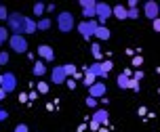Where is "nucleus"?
Listing matches in <instances>:
<instances>
[{"label": "nucleus", "mask_w": 160, "mask_h": 132, "mask_svg": "<svg viewBox=\"0 0 160 132\" xmlns=\"http://www.w3.org/2000/svg\"><path fill=\"white\" fill-rule=\"evenodd\" d=\"M0 7H2V4H0Z\"/></svg>", "instance_id": "nucleus-40"}, {"label": "nucleus", "mask_w": 160, "mask_h": 132, "mask_svg": "<svg viewBox=\"0 0 160 132\" xmlns=\"http://www.w3.org/2000/svg\"><path fill=\"white\" fill-rule=\"evenodd\" d=\"M103 65H105V69H108V71H112V67H114L112 61H103Z\"/></svg>", "instance_id": "nucleus-35"}, {"label": "nucleus", "mask_w": 160, "mask_h": 132, "mask_svg": "<svg viewBox=\"0 0 160 132\" xmlns=\"http://www.w3.org/2000/svg\"><path fill=\"white\" fill-rule=\"evenodd\" d=\"M2 76H4V82H2V90H4L7 94H8V92H13V90L17 88V76H15V73H11V71H4Z\"/></svg>", "instance_id": "nucleus-9"}, {"label": "nucleus", "mask_w": 160, "mask_h": 132, "mask_svg": "<svg viewBox=\"0 0 160 132\" xmlns=\"http://www.w3.org/2000/svg\"><path fill=\"white\" fill-rule=\"evenodd\" d=\"M57 27L61 34H70V31L76 27V21H74V15L70 11H63V13H59L57 15Z\"/></svg>", "instance_id": "nucleus-2"}, {"label": "nucleus", "mask_w": 160, "mask_h": 132, "mask_svg": "<svg viewBox=\"0 0 160 132\" xmlns=\"http://www.w3.org/2000/svg\"><path fill=\"white\" fill-rule=\"evenodd\" d=\"M91 53H93L95 59H101V46H99V44H93V46H91Z\"/></svg>", "instance_id": "nucleus-22"}, {"label": "nucleus", "mask_w": 160, "mask_h": 132, "mask_svg": "<svg viewBox=\"0 0 160 132\" xmlns=\"http://www.w3.org/2000/svg\"><path fill=\"white\" fill-rule=\"evenodd\" d=\"M51 80L55 84H65L68 82V73H65V67L63 65H55L53 71H51Z\"/></svg>", "instance_id": "nucleus-10"}, {"label": "nucleus", "mask_w": 160, "mask_h": 132, "mask_svg": "<svg viewBox=\"0 0 160 132\" xmlns=\"http://www.w3.org/2000/svg\"><path fill=\"white\" fill-rule=\"evenodd\" d=\"M80 8H82L84 21L97 19V2H93V0H80Z\"/></svg>", "instance_id": "nucleus-5"}, {"label": "nucleus", "mask_w": 160, "mask_h": 132, "mask_svg": "<svg viewBox=\"0 0 160 132\" xmlns=\"http://www.w3.org/2000/svg\"><path fill=\"white\" fill-rule=\"evenodd\" d=\"M95 76H93V73H91V71H88V67L87 69H84V86H87V88H91V86L95 84Z\"/></svg>", "instance_id": "nucleus-20"}, {"label": "nucleus", "mask_w": 160, "mask_h": 132, "mask_svg": "<svg viewBox=\"0 0 160 132\" xmlns=\"http://www.w3.org/2000/svg\"><path fill=\"white\" fill-rule=\"evenodd\" d=\"M8 46H11V50L13 53H25L28 50V38L25 36H11L8 38Z\"/></svg>", "instance_id": "nucleus-6"}, {"label": "nucleus", "mask_w": 160, "mask_h": 132, "mask_svg": "<svg viewBox=\"0 0 160 132\" xmlns=\"http://www.w3.org/2000/svg\"><path fill=\"white\" fill-rule=\"evenodd\" d=\"M141 63H143V59H141V57H133V63H131V65H133V67H139Z\"/></svg>", "instance_id": "nucleus-30"}, {"label": "nucleus", "mask_w": 160, "mask_h": 132, "mask_svg": "<svg viewBox=\"0 0 160 132\" xmlns=\"http://www.w3.org/2000/svg\"><path fill=\"white\" fill-rule=\"evenodd\" d=\"M13 132H30V128H28L25 124H17V126H15V130H13Z\"/></svg>", "instance_id": "nucleus-28"}, {"label": "nucleus", "mask_w": 160, "mask_h": 132, "mask_svg": "<svg viewBox=\"0 0 160 132\" xmlns=\"http://www.w3.org/2000/svg\"><path fill=\"white\" fill-rule=\"evenodd\" d=\"M2 82H4V76L0 73V88H2Z\"/></svg>", "instance_id": "nucleus-38"}, {"label": "nucleus", "mask_w": 160, "mask_h": 132, "mask_svg": "<svg viewBox=\"0 0 160 132\" xmlns=\"http://www.w3.org/2000/svg\"><path fill=\"white\" fill-rule=\"evenodd\" d=\"M88 71H91L95 78H108V73H110V71L105 69L103 63H93V65H88Z\"/></svg>", "instance_id": "nucleus-11"}, {"label": "nucleus", "mask_w": 160, "mask_h": 132, "mask_svg": "<svg viewBox=\"0 0 160 132\" xmlns=\"http://www.w3.org/2000/svg\"><path fill=\"white\" fill-rule=\"evenodd\" d=\"M4 99H7V92H4V90L0 88V101H4Z\"/></svg>", "instance_id": "nucleus-37"}, {"label": "nucleus", "mask_w": 160, "mask_h": 132, "mask_svg": "<svg viewBox=\"0 0 160 132\" xmlns=\"http://www.w3.org/2000/svg\"><path fill=\"white\" fill-rule=\"evenodd\" d=\"M152 25H154V31H160V17L156 21H152Z\"/></svg>", "instance_id": "nucleus-33"}, {"label": "nucleus", "mask_w": 160, "mask_h": 132, "mask_svg": "<svg viewBox=\"0 0 160 132\" xmlns=\"http://www.w3.org/2000/svg\"><path fill=\"white\" fill-rule=\"evenodd\" d=\"M87 107L95 109V107H97V99H93V97H87Z\"/></svg>", "instance_id": "nucleus-27"}, {"label": "nucleus", "mask_w": 160, "mask_h": 132, "mask_svg": "<svg viewBox=\"0 0 160 132\" xmlns=\"http://www.w3.org/2000/svg\"><path fill=\"white\" fill-rule=\"evenodd\" d=\"M38 92L40 94H47L48 92V84H47V82H38Z\"/></svg>", "instance_id": "nucleus-25"}, {"label": "nucleus", "mask_w": 160, "mask_h": 132, "mask_svg": "<svg viewBox=\"0 0 160 132\" xmlns=\"http://www.w3.org/2000/svg\"><path fill=\"white\" fill-rule=\"evenodd\" d=\"M128 19H139V8H128Z\"/></svg>", "instance_id": "nucleus-26"}, {"label": "nucleus", "mask_w": 160, "mask_h": 132, "mask_svg": "<svg viewBox=\"0 0 160 132\" xmlns=\"http://www.w3.org/2000/svg\"><path fill=\"white\" fill-rule=\"evenodd\" d=\"M95 38H99V40H108V38H110V30H108V25H99V27H97Z\"/></svg>", "instance_id": "nucleus-17"}, {"label": "nucleus", "mask_w": 160, "mask_h": 132, "mask_svg": "<svg viewBox=\"0 0 160 132\" xmlns=\"http://www.w3.org/2000/svg\"><path fill=\"white\" fill-rule=\"evenodd\" d=\"M8 38H11V31H8V27L0 25V46H2L4 42H8Z\"/></svg>", "instance_id": "nucleus-19"}, {"label": "nucleus", "mask_w": 160, "mask_h": 132, "mask_svg": "<svg viewBox=\"0 0 160 132\" xmlns=\"http://www.w3.org/2000/svg\"><path fill=\"white\" fill-rule=\"evenodd\" d=\"M97 27H99V21L97 19H88V21H80L78 25H76V30L80 31V36L84 40H88V38H93L97 34Z\"/></svg>", "instance_id": "nucleus-3"}, {"label": "nucleus", "mask_w": 160, "mask_h": 132, "mask_svg": "<svg viewBox=\"0 0 160 132\" xmlns=\"http://www.w3.org/2000/svg\"><path fill=\"white\" fill-rule=\"evenodd\" d=\"M38 57L44 59V61H53V59H55V50L51 46H47V44H40L38 46Z\"/></svg>", "instance_id": "nucleus-12"}, {"label": "nucleus", "mask_w": 160, "mask_h": 132, "mask_svg": "<svg viewBox=\"0 0 160 132\" xmlns=\"http://www.w3.org/2000/svg\"><path fill=\"white\" fill-rule=\"evenodd\" d=\"M7 27L11 31V36H25V34H34L38 31V25L34 19L21 15V13H11L7 21Z\"/></svg>", "instance_id": "nucleus-1"}, {"label": "nucleus", "mask_w": 160, "mask_h": 132, "mask_svg": "<svg viewBox=\"0 0 160 132\" xmlns=\"http://www.w3.org/2000/svg\"><path fill=\"white\" fill-rule=\"evenodd\" d=\"M8 15L11 13L7 11V7H0V21H8Z\"/></svg>", "instance_id": "nucleus-24"}, {"label": "nucleus", "mask_w": 160, "mask_h": 132, "mask_svg": "<svg viewBox=\"0 0 160 132\" xmlns=\"http://www.w3.org/2000/svg\"><path fill=\"white\" fill-rule=\"evenodd\" d=\"M47 13V7L42 4V2H38V4H34V15L38 17V19H42V15Z\"/></svg>", "instance_id": "nucleus-21"}, {"label": "nucleus", "mask_w": 160, "mask_h": 132, "mask_svg": "<svg viewBox=\"0 0 160 132\" xmlns=\"http://www.w3.org/2000/svg\"><path fill=\"white\" fill-rule=\"evenodd\" d=\"M32 71H34L36 78H42V76L47 73V65H44V61H36V63H34V67H32Z\"/></svg>", "instance_id": "nucleus-16"}, {"label": "nucleus", "mask_w": 160, "mask_h": 132, "mask_svg": "<svg viewBox=\"0 0 160 132\" xmlns=\"http://www.w3.org/2000/svg\"><path fill=\"white\" fill-rule=\"evenodd\" d=\"M158 7H160V2H158Z\"/></svg>", "instance_id": "nucleus-39"}, {"label": "nucleus", "mask_w": 160, "mask_h": 132, "mask_svg": "<svg viewBox=\"0 0 160 132\" xmlns=\"http://www.w3.org/2000/svg\"><path fill=\"white\" fill-rule=\"evenodd\" d=\"M19 101L23 103V101H30V97H28V94H19Z\"/></svg>", "instance_id": "nucleus-36"}, {"label": "nucleus", "mask_w": 160, "mask_h": 132, "mask_svg": "<svg viewBox=\"0 0 160 132\" xmlns=\"http://www.w3.org/2000/svg\"><path fill=\"white\" fill-rule=\"evenodd\" d=\"M133 78H135L137 82H139V80H143V71H139V69H137V71H135V76H133Z\"/></svg>", "instance_id": "nucleus-34"}, {"label": "nucleus", "mask_w": 160, "mask_h": 132, "mask_svg": "<svg viewBox=\"0 0 160 132\" xmlns=\"http://www.w3.org/2000/svg\"><path fill=\"white\" fill-rule=\"evenodd\" d=\"M143 15L150 19V21H156L160 17V7H158V2H154V0H148L143 4Z\"/></svg>", "instance_id": "nucleus-7"}, {"label": "nucleus", "mask_w": 160, "mask_h": 132, "mask_svg": "<svg viewBox=\"0 0 160 132\" xmlns=\"http://www.w3.org/2000/svg\"><path fill=\"white\" fill-rule=\"evenodd\" d=\"M65 84H68V88H70V90H74V88H76V82H74V78H68V82H65Z\"/></svg>", "instance_id": "nucleus-31"}, {"label": "nucleus", "mask_w": 160, "mask_h": 132, "mask_svg": "<svg viewBox=\"0 0 160 132\" xmlns=\"http://www.w3.org/2000/svg\"><path fill=\"white\" fill-rule=\"evenodd\" d=\"M105 94H108L105 82H95V84L88 88V97H93V99H105Z\"/></svg>", "instance_id": "nucleus-8"}, {"label": "nucleus", "mask_w": 160, "mask_h": 132, "mask_svg": "<svg viewBox=\"0 0 160 132\" xmlns=\"http://www.w3.org/2000/svg\"><path fill=\"white\" fill-rule=\"evenodd\" d=\"M8 117V113H7V109H0V122H4Z\"/></svg>", "instance_id": "nucleus-32"}, {"label": "nucleus", "mask_w": 160, "mask_h": 132, "mask_svg": "<svg viewBox=\"0 0 160 132\" xmlns=\"http://www.w3.org/2000/svg\"><path fill=\"white\" fill-rule=\"evenodd\" d=\"M108 120H110V113L105 111V109H97L95 113H93V122H97V124H108Z\"/></svg>", "instance_id": "nucleus-13"}, {"label": "nucleus", "mask_w": 160, "mask_h": 132, "mask_svg": "<svg viewBox=\"0 0 160 132\" xmlns=\"http://www.w3.org/2000/svg\"><path fill=\"white\" fill-rule=\"evenodd\" d=\"M114 17L120 19V21H122V19H128V8L122 7V4H116V7H114Z\"/></svg>", "instance_id": "nucleus-15"}, {"label": "nucleus", "mask_w": 160, "mask_h": 132, "mask_svg": "<svg viewBox=\"0 0 160 132\" xmlns=\"http://www.w3.org/2000/svg\"><path fill=\"white\" fill-rule=\"evenodd\" d=\"M8 63V53H0V65H7Z\"/></svg>", "instance_id": "nucleus-29"}, {"label": "nucleus", "mask_w": 160, "mask_h": 132, "mask_svg": "<svg viewBox=\"0 0 160 132\" xmlns=\"http://www.w3.org/2000/svg\"><path fill=\"white\" fill-rule=\"evenodd\" d=\"M114 17V7L105 4V2H97V21L99 25H105V21Z\"/></svg>", "instance_id": "nucleus-4"}, {"label": "nucleus", "mask_w": 160, "mask_h": 132, "mask_svg": "<svg viewBox=\"0 0 160 132\" xmlns=\"http://www.w3.org/2000/svg\"><path fill=\"white\" fill-rule=\"evenodd\" d=\"M36 25H38V31H47L53 23H51V19H48V17H42V19L36 21Z\"/></svg>", "instance_id": "nucleus-18"}, {"label": "nucleus", "mask_w": 160, "mask_h": 132, "mask_svg": "<svg viewBox=\"0 0 160 132\" xmlns=\"http://www.w3.org/2000/svg\"><path fill=\"white\" fill-rule=\"evenodd\" d=\"M63 67H65V73L74 78V73H76V65H72V63H68V65H63Z\"/></svg>", "instance_id": "nucleus-23"}, {"label": "nucleus", "mask_w": 160, "mask_h": 132, "mask_svg": "<svg viewBox=\"0 0 160 132\" xmlns=\"http://www.w3.org/2000/svg\"><path fill=\"white\" fill-rule=\"evenodd\" d=\"M116 84H118V88H131V84H133V78H128L127 73L122 71L118 76V80H116Z\"/></svg>", "instance_id": "nucleus-14"}]
</instances>
